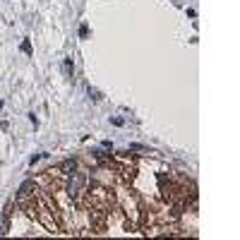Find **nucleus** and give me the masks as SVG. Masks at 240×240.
I'll return each mask as SVG.
<instances>
[{
  "mask_svg": "<svg viewBox=\"0 0 240 240\" xmlns=\"http://www.w3.org/2000/svg\"><path fill=\"white\" fill-rule=\"evenodd\" d=\"M22 51H24V53H29V51H31V46H29V41H24V43H22Z\"/></svg>",
  "mask_w": 240,
  "mask_h": 240,
  "instance_id": "obj_4",
  "label": "nucleus"
},
{
  "mask_svg": "<svg viewBox=\"0 0 240 240\" xmlns=\"http://www.w3.org/2000/svg\"><path fill=\"white\" fill-rule=\"evenodd\" d=\"M89 96H91L94 101H99V99H101V94H99V91H91V89H89Z\"/></svg>",
  "mask_w": 240,
  "mask_h": 240,
  "instance_id": "obj_3",
  "label": "nucleus"
},
{
  "mask_svg": "<svg viewBox=\"0 0 240 240\" xmlns=\"http://www.w3.org/2000/svg\"><path fill=\"white\" fill-rule=\"evenodd\" d=\"M60 171H74V161H65V163H60Z\"/></svg>",
  "mask_w": 240,
  "mask_h": 240,
  "instance_id": "obj_2",
  "label": "nucleus"
},
{
  "mask_svg": "<svg viewBox=\"0 0 240 240\" xmlns=\"http://www.w3.org/2000/svg\"><path fill=\"white\" fill-rule=\"evenodd\" d=\"M31 187H34V183H31V180H27V183L22 185V187H19V199H22V197H27V194L31 192Z\"/></svg>",
  "mask_w": 240,
  "mask_h": 240,
  "instance_id": "obj_1",
  "label": "nucleus"
}]
</instances>
